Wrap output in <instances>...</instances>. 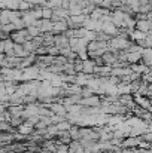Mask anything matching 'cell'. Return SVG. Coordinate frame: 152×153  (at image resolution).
I'll list each match as a JSON object with an SVG mask.
<instances>
[{"instance_id":"6da1fadb","label":"cell","mask_w":152,"mask_h":153,"mask_svg":"<svg viewBox=\"0 0 152 153\" xmlns=\"http://www.w3.org/2000/svg\"><path fill=\"white\" fill-rule=\"evenodd\" d=\"M0 49L1 51H10V49H13V45L9 40H4V42H0Z\"/></svg>"},{"instance_id":"7a4b0ae2","label":"cell","mask_w":152,"mask_h":153,"mask_svg":"<svg viewBox=\"0 0 152 153\" xmlns=\"http://www.w3.org/2000/svg\"><path fill=\"white\" fill-rule=\"evenodd\" d=\"M139 58H140V55H139V53H130V56H128V59H130V61H137Z\"/></svg>"},{"instance_id":"3957f363","label":"cell","mask_w":152,"mask_h":153,"mask_svg":"<svg viewBox=\"0 0 152 153\" xmlns=\"http://www.w3.org/2000/svg\"><path fill=\"white\" fill-rule=\"evenodd\" d=\"M18 7H21V9H28L30 7V4L28 3H25V1H19V6Z\"/></svg>"}]
</instances>
